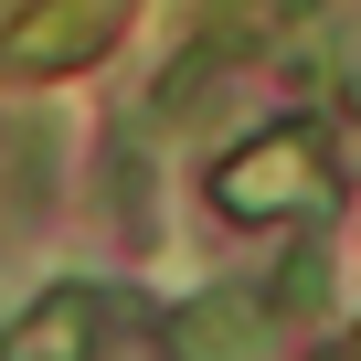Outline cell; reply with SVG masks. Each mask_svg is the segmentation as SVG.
<instances>
[{"mask_svg":"<svg viewBox=\"0 0 361 361\" xmlns=\"http://www.w3.org/2000/svg\"><path fill=\"white\" fill-rule=\"evenodd\" d=\"M213 202H224L234 224L319 213V202H329V149H319V128H266V138H245V149L213 170Z\"/></svg>","mask_w":361,"mask_h":361,"instance_id":"6da1fadb","label":"cell"},{"mask_svg":"<svg viewBox=\"0 0 361 361\" xmlns=\"http://www.w3.org/2000/svg\"><path fill=\"white\" fill-rule=\"evenodd\" d=\"M266 329H276V308L255 287H213V298H192L170 319V361H255Z\"/></svg>","mask_w":361,"mask_h":361,"instance_id":"7a4b0ae2","label":"cell"},{"mask_svg":"<svg viewBox=\"0 0 361 361\" xmlns=\"http://www.w3.org/2000/svg\"><path fill=\"white\" fill-rule=\"evenodd\" d=\"M319 22V0H202V75H224L234 54H266V43H298Z\"/></svg>","mask_w":361,"mask_h":361,"instance_id":"3957f363","label":"cell"},{"mask_svg":"<svg viewBox=\"0 0 361 361\" xmlns=\"http://www.w3.org/2000/svg\"><path fill=\"white\" fill-rule=\"evenodd\" d=\"M96 319H106V298H96V287H54V298L11 329V361H96V340H85Z\"/></svg>","mask_w":361,"mask_h":361,"instance_id":"277c9868","label":"cell"},{"mask_svg":"<svg viewBox=\"0 0 361 361\" xmlns=\"http://www.w3.org/2000/svg\"><path fill=\"white\" fill-rule=\"evenodd\" d=\"M319 287H329V266H319V255H298V266L276 276V298H266V308H298V319H308V308H319Z\"/></svg>","mask_w":361,"mask_h":361,"instance_id":"5b68a950","label":"cell"}]
</instances>
